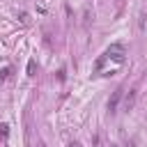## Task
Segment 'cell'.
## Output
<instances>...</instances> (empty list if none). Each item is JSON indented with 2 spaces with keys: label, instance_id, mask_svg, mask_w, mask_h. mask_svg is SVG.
<instances>
[{
  "label": "cell",
  "instance_id": "obj_7",
  "mask_svg": "<svg viewBox=\"0 0 147 147\" xmlns=\"http://www.w3.org/2000/svg\"><path fill=\"white\" fill-rule=\"evenodd\" d=\"M18 18H21V23H28V21H30V18H28V11H21Z\"/></svg>",
  "mask_w": 147,
  "mask_h": 147
},
{
  "label": "cell",
  "instance_id": "obj_2",
  "mask_svg": "<svg viewBox=\"0 0 147 147\" xmlns=\"http://www.w3.org/2000/svg\"><path fill=\"white\" fill-rule=\"evenodd\" d=\"M122 94H124V90L122 87H117L115 92H113V96L108 99V113L113 115V113H117V106H119V101H122Z\"/></svg>",
  "mask_w": 147,
  "mask_h": 147
},
{
  "label": "cell",
  "instance_id": "obj_1",
  "mask_svg": "<svg viewBox=\"0 0 147 147\" xmlns=\"http://www.w3.org/2000/svg\"><path fill=\"white\" fill-rule=\"evenodd\" d=\"M124 60H126V51H124V46H122V44H110V46L106 48V53L96 60L94 69H99L103 62H115V64L119 67V64H124Z\"/></svg>",
  "mask_w": 147,
  "mask_h": 147
},
{
  "label": "cell",
  "instance_id": "obj_3",
  "mask_svg": "<svg viewBox=\"0 0 147 147\" xmlns=\"http://www.w3.org/2000/svg\"><path fill=\"white\" fill-rule=\"evenodd\" d=\"M133 103H136V90H131V92L126 94V99H124V108H126V110H131V108H133Z\"/></svg>",
  "mask_w": 147,
  "mask_h": 147
},
{
  "label": "cell",
  "instance_id": "obj_6",
  "mask_svg": "<svg viewBox=\"0 0 147 147\" xmlns=\"http://www.w3.org/2000/svg\"><path fill=\"white\" fill-rule=\"evenodd\" d=\"M28 76H34V60L28 62Z\"/></svg>",
  "mask_w": 147,
  "mask_h": 147
},
{
  "label": "cell",
  "instance_id": "obj_5",
  "mask_svg": "<svg viewBox=\"0 0 147 147\" xmlns=\"http://www.w3.org/2000/svg\"><path fill=\"white\" fill-rule=\"evenodd\" d=\"M9 76H11V67H2V69H0V83L7 80Z\"/></svg>",
  "mask_w": 147,
  "mask_h": 147
},
{
  "label": "cell",
  "instance_id": "obj_4",
  "mask_svg": "<svg viewBox=\"0 0 147 147\" xmlns=\"http://www.w3.org/2000/svg\"><path fill=\"white\" fill-rule=\"evenodd\" d=\"M145 28H147V14H145V11H140V14H138V30H140V32H145Z\"/></svg>",
  "mask_w": 147,
  "mask_h": 147
},
{
  "label": "cell",
  "instance_id": "obj_8",
  "mask_svg": "<svg viewBox=\"0 0 147 147\" xmlns=\"http://www.w3.org/2000/svg\"><path fill=\"white\" fill-rule=\"evenodd\" d=\"M69 147H80V142H76V140H74V142H69Z\"/></svg>",
  "mask_w": 147,
  "mask_h": 147
},
{
  "label": "cell",
  "instance_id": "obj_9",
  "mask_svg": "<svg viewBox=\"0 0 147 147\" xmlns=\"http://www.w3.org/2000/svg\"><path fill=\"white\" fill-rule=\"evenodd\" d=\"M110 147H115V145H110Z\"/></svg>",
  "mask_w": 147,
  "mask_h": 147
}]
</instances>
